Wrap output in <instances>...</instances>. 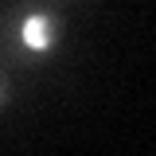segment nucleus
I'll use <instances>...</instances> for the list:
<instances>
[{"label": "nucleus", "mask_w": 156, "mask_h": 156, "mask_svg": "<svg viewBox=\"0 0 156 156\" xmlns=\"http://www.w3.org/2000/svg\"><path fill=\"white\" fill-rule=\"evenodd\" d=\"M66 39L58 0H12L0 16V55L12 66H47Z\"/></svg>", "instance_id": "f257e3e1"}, {"label": "nucleus", "mask_w": 156, "mask_h": 156, "mask_svg": "<svg viewBox=\"0 0 156 156\" xmlns=\"http://www.w3.org/2000/svg\"><path fill=\"white\" fill-rule=\"evenodd\" d=\"M12 82H8V74H4V70H0V113H4V109H8V105H12Z\"/></svg>", "instance_id": "f03ea898"}]
</instances>
